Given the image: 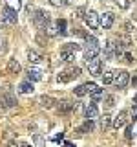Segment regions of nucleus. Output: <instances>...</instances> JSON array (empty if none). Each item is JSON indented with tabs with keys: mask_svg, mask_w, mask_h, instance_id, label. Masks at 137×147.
I'll return each instance as SVG.
<instances>
[{
	"mask_svg": "<svg viewBox=\"0 0 137 147\" xmlns=\"http://www.w3.org/2000/svg\"><path fill=\"white\" fill-rule=\"evenodd\" d=\"M33 24L39 28V30H46V28L51 24V17H49V13L44 11V9H37L35 15H33Z\"/></svg>",
	"mask_w": 137,
	"mask_h": 147,
	"instance_id": "1",
	"label": "nucleus"
},
{
	"mask_svg": "<svg viewBox=\"0 0 137 147\" xmlns=\"http://www.w3.org/2000/svg\"><path fill=\"white\" fill-rule=\"evenodd\" d=\"M0 20H2V24H9V26L17 24V11L9 6H4L2 11H0Z\"/></svg>",
	"mask_w": 137,
	"mask_h": 147,
	"instance_id": "2",
	"label": "nucleus"
},
{
	"mask_svg": "<svg viewBox=\"0 0 137 147\" xmlns=\"http://www.w3.org/2000/svg\"><path fill=\"white\" fill-rule=\"evenodd\" d=\"M128 83H130V74L126 70H115V76H113V85L117 88H126Z\"/></svg>",
	"mask_w": 137,
	"mask_h": 147,
	"instance_id": "3",
	"label": "nucleus"
},
{
	"mask_svg": "<svg viewBox=\"0 0 137 147\" xmlns=\"http://www.w3.org/2000/svg\"><path fill=\"white\" fill-rule=\"evenodd\" d=\"M97 88L99 86L95 85V83H84V85L75 86V88H73V94H75L77 98H82V96H86V94H93Z\"/></svg>",
	"mask_w": 137,
	"mask_h": 147,
	"instance_id": "4",
	"label": "nucleus"
},
{
	"mask_svg": "<svg viewBox=\"0 0 137 147\" xmlns=\"http://www.w3.org/2000/svg\"><path fill=\"white\" fill-rule=\"evenodd\" d=\"M79 76H80V68L75 66V68H70V70L59 74V76H57V81H59V83H68V81L75 79V77H79Z\"/></svg>",
	"mask_w": 137,
	"mask_h": 147,
	"instance_id": "5",
	"label": "nucleus"
},
{
	"mask_svg": "<svg viewBox=\"0 0 137 147\" xmlns=\"http://www.w3.org/2000/svg\"><path fill=\"white\" fill-rule=\"evenodd\" d=\"M119 55V48H117V42H113V40H108L106 44H104V59L106 61H112V59H115Z\"/></svg>",
	"mask_w": 137,
	"mask_h": 147,
	"instance_id": "6",
	"label": "nucleus"
},
{
	"mask_svg": "<svg viewBox=\"0 0 137 147\" xmlns=\"http://www.w3.org/2000/svg\"><path fill=\"white\" fill-rule=\"evenodd\" d=\"M113 22H115V15H113L112 11H106V13H102V15H99V26L102 28V30H110V28L113 26Z\"/></svg>",
	"mask_w": 137,
	"mask_h": 147,
	"instance_id": "7",
	"label": "nucleus"
},
{
	"mask_svg": "<svg viewBox=\"0 0 137 147\" xmlns=\"http://www.w3.org/2000/svg\"><path fill=\"white\" fill-rule=\"evenodd\" d=\"M86 66H88V72L91 76H102V61L100 59H91L86 63Z\"/></svg>",
	"mask_w": 137,
	"mask_h": 147,
	"instance_id": "8",
	"label": "nucleus"
},
{
	"mask_svg": "<svg viewBox=\"0 0 137 147\" xmlns=\"http://www.w3.org/2000/svg\"><path fill=\"white\" fill-rule=\"evenodd\" d=\"M0 105L6 107V109H11V107L17 105V98L11 94V92H2V94H0Z\"/></svg>",
	"mask_w": 137,
	"mask_h": 147,
	"instance_id": "9",
	"label": "nucleus"
},
{
	"mask_svg": "<svg viewBox=\"0 0 137 147\" xmlns=\"http://www.w3.org/2000/svg\"><path fill=\"white\" fill-rule=\"evenodd\" d=\"M84 22H86V26H90V30H95V28L99 26V15L93 9H88V11H86V17H84Z\"/></svg>",
	"mask_w": 137,
	"mask_h": 147,
	"instance_id": "10",
	"label": "nucleus"
},
{
	"mask_svg": "<svg viewBox=\"0 0 137 147\" xmlns=\"http://www.w3.org/2000/svg\"><path fill=\"white\" fill-rule=\"evenodd\" d=\"M84 118L86 119H97L99 118V109L95 103H88L84 107Z\"/></svg>",
	"mask_w": 137,
	"mask_h": 147,
	"instance_id": "11",
	"label": "nucleus"
},
{
	"mask_svg": "<svg viewBox=\"0 0 137 147\" xmlns=\"http://www.w3.org/2000/svg\"><path fill=\"white\" fill-rule=\"evenodd\" d=\"M99 53H100V46H86L84 48V61L88 63L91 59H97Z\"/></svg>",
	"mask_w": 137,
	"mask_h": 147,
	"instance_id": "12",
	"label": "nucleus"
},
{
	"mask_svg": "<svg viewBox=\"0 0 137 147\" xmlns=\"http://www.w3.org/2000/svg\"><path fill=\"white\" fill-rule=\"evenodd\" d=\"M27 81H42V70L40 68H35V66H29L27 68Z\"/></svg>",
	"mask_w": 137,
	"mask_h": 147,
	"instance_id": "13",
	"label": "nucleus"
},
{
	"mask_svg": "<svg viewBox=\"0 0 137 147\" xmlns=\"http://www.w3.org/2000/svg\"><path fill=\"white\" fill-rule=\"evenodd\" d=\"M112 125H113V129H121V127L126 125V112H124V110H121V112H119L117 116L113 118Z\"/></svg>",
	"mask_w": 137,
	"mask_h": 147,
	"instance_id": "14",
	"label": "nucleus"
},
{
	"mask_svg": "<svg viewBox=\"0 0 137 147\" xmlns=\"http://www.w3.org/2000/svg\"><path fill=\"white\" fill-rule=\"evenodd\" d=\"M27 61H29V64H40L44 61V57L35 50H27Z\"/></svg>",
	"mask_w": 137,
	"mask_h": 147,
	"instance_id": "15",
	"label": "nucleus"
},
{
	"mask_svg": "<svg viewBox=\"0 0 137 147\" xmlns=\"http://www.w3.org/2000/svg\"><path fill=\"white\" fill-rule=\"evenodd\" d=\"M39 103H40V107H42V109H53L55 103H59V101H55L51 96H40Z\"/></svg>",
	"mask_w": 137,
	"mask_h": 147,
	"instance_id": "16",
	"label": "nucleus"
},
{
	"mask_svg": "<svg viewBox=\"0 0 137 147\" xmlns=\"http://www.w3.org/2000/svg\"><path fill=\"white\" fill-rule=\"evenodd\" d=\"M57 110H59V114H70V112H73V103H70V101H59Z\"/></svg>",
	"mask_w": 137,
	"mask_h": 147,
	"instance_id": "17",
	"label": "nucleus"
},
{
	"mask_svg": "<svg viewBox=\"0 0 137 147\" xmlns=\"http://www.w3.org/2000/svg\"><path fill=\"white\" fill-rule=\"evenodd\" d=\"M75 53L77 52H71V50L62 48L61 50V61H64V63H73V61H75Z\"/></svg>",
	"mask_w": 137,
	"mask_h": 147,
	"instance_id": "18",
	"label": "nucleus"
},
{
	"mask_svg": "<svg viewBox=\"0 0 137 147\" xmlns=\"http://www.w3.org/2000/svg\"><path fill=\"white\" fill-rule=\"evenodd\" d=\"M18 72H20V63H18L17 59H9L7 61V74H13V76H15Z\"/></svg>",
	"mask_w": 137,
	"mask_h": 147,
	"instance_id": "19",
	"label": "nucleus"
},
{
	"mask_svg": "<svg viewBox=\"0 0 137 147\" xmlns=\"http://www.w3.org/2000/svg\"><path fill=\"white\" fill-rule=\"evenodd\" d=\"M18 92L20 94H33V83L31 81H24L18 85Z\"/></svg>",
	"mask_w": 137,
	"mask_h": 147,
	"instance_id": "20",
	"label": "nucleus"
},
{
	"mask_svg": "<svg viewBox=\"0 0 137 147\" xmlns=\"http://www.w3.org/2000/svg\"><path fill=\"white\" fill-rule=\"evenodd\" d=\"M95 129V123H93V119H86L82 125L77 129V132H91Z\"/></svg>",
	"mask_w": 137,
	"mask_h": 147,
	"instance_id": "21",
	"label": "nucleus"
},
{
	"mask_svg": "<svg viewBox=\"0 0 137 147\" xmlns=\"http://www.w3.org/2000/svg\"><path fill=\"white\" fill-rule=\"evenodd\" d=\"M44 31H46V35H48V37H57V35H59V26H57V22H51V24L46 28Z\"/></svg>",
	"mask_w": 137,
	"mask_h": 147,
	"instance_id": "22",
	"label": "nucleus"
},
{
	"mask_svg": "<svg viewBox=\"0 0 137 147\" xmlns=\"http://www.w3.org/2000/svg\"><path fill=\"white\" fill-rule=\"evenodd\" d=\"M113 76H115L113 70H104V74L100 76V77H102V85H110V83H113Z\"/></svg>",
	"mask_w": 137,
	"mask_h": 147,
	"instance_id": "23",
	"label": "nucleus"
},
{
	"mask_svg": "<svg viewBox=\"0 0 137 147\" xmlns=\"http://www.w3.org/2000/svg\"><path fill=\"white\" fill-rule=\"evenodd\" d=\"M33 145L35 147H46V142H44V136L42 134H33Z\"/></svg>",
	"mask_w": 137,
	"mask_h": 147,
	"instance_id": "24",
	"label": "nucleus"
},
{
	"mask_svg": "<svg viewBox=\"0 0 137 147\" xmlns=\"http://www.w3.org/2000/svg\"><path fill=\"white\" fill-rule=\"evenodd\" d=\"M99 125H100L102 131H106V129L112 125V118H110V116H102V118H100V121H99Z\"/></svg>",
	"mask_w": 137,
	"mask_h": 147,
	"instance_id": "25",
	"label": "nucleus"
},
{
	"mask_svg": "<svg viewBox=\"0 0 137 147\" xmlns=\"http://www.w3.org/2000/svg\"><path fill=\"white\" fill-rule=\"evenodd\" d=\"M46 37H48V35H46V31H44V30H40L35 40H37V42H39L40 46H46Z\"/></svg>",
	"mask_w": 137,
	"mask_h": 147,
	"instance_id": "26",
	"label": "nucleus"
},
{
	"mask_svg": "<svg viewBox=\"0 0 137 147\" xmlns=\"http://www.w3.org/2000/svg\"><path fill=\"white\" fill-rule=\"evenodd\" d=\"M113 105H115V98H113V96H104V107L113 109Z\"/></svg>",
	"mask_w": 137,
	"mask_h": 147,
	"instance_id": "27",
	"label": "nucleus"
},
{
	"mask_svg": "<svg viewBox=\"0 0 137 147\" xmlns=\"http://www.w3.org/2000/svg\"><path fill=\"white\" fill-rule=\"evenodd\" d=\"M57 26H59V35H66V20L61 18V20H57Z\"/></svg>",
	"mask_w": 137,
	"mask_h": 147,
	"instance_id": "28",
	"label": "nucleus"
},
{
	"mask_svg": "<svg viewBox=\"0 0 137 147\" xmlns=\"http://www.w3.org/2000/svg\"><path fill=\"white\" fill-rule=\"evenodd\" d=\"M84 39H86V46H99L97 37H93V35H86Z\"/></svg>",
	"mask_w": 137,
	"mask_h": 147,
	"instance_id": "29",
	"label": "nucleus"
},
{
	"mask_svg": "<svg viewBox=\"0 0 137 147\" xmlns=\"http://www.w3.org/2000/svg\"><path fill=\"white\" fill-rule=\"evenodd\" d=\"M90 96H91V99H93V103H97L99 99H102V98H104V92L100 90V88H97V90L93 92V94H90Z\"/></svg>",
	"mask_w": 137,
	"mask_h": 147,
	"instance_id": "30",
	"label": "nucleus"
},
{
	"mask_svg": "<svg viewBox=\"0 0 137 147\" xmlns=\"http://www.w3.org/2000/svg\"><path fill=\"white\" fill-rule=\"evenodd\" d=\"M86 11H88V9H86L84 6L77 7V9H75V17H77V18H84V17H86Z\"/></svg>",
	"mask_w": 137,
	"mask_h": 147,
	"instance_id": "31",
	"label": "nucleus"
},
{
	"mask_svg": "<svg viewBox=\"0 0 137 147\" xmlns=\"http://www.w3.org/2000/svg\"><path fill=\"white\" fill-rule=\"evenodd\" d=\"M7 6L13 7L15 11H18V9H20V6H22V2H20V0H7Z\"/></svg>",
	"mask_w": 137,
	"mask_h": 147,
	"instance_id": "32",
	"label": "nucleus"
},
{
	"mask_svg": "<svg viewBox=\"0 0 137 147\" xmlns=\"http://www.w3.org/2000/svg\"><path fill=\"white\" fill-rule=\"evenodd\" d=\"M62 48H66V50H71V52H79V50H80V46L77 44V42H68V44H64Z\"/></svg>",
	"mask_w": 137,
	"mask_h": 147,
	"instance_id": "33",
	"label": "nucleus"
},
{
	"mask_svg": "<svg viewBox=\"0 0 137 147\" xmlns=\"http://www.w3.org/2000/svg\"><path fill=\"white\" fill-rule=\"evenodd\" d=\"M7 50V39L4 35H0V53H4Z\"/></svg>",
	"mask_w": 137,
	"mask_h": 147,
	"instance_id": "34",
	"label": "nucleus"
},
{
	"mask_svg": "<svg viewBox=\"0 0 137 147\" xmlns=\"http://www.w3.org/2000/svg\"><path fill=\"white\" fill-rule=\"evenodd\" d=\"M113 2H115L121 9H128V7H130V2H128V0H113Z\"/></svg>",
	"mask_w": 137,
	"mask_h": 147,
	"instance_id": "35",
	"label": "nucleus"
},
{
	"mask_svg": "<svg viewBox=\"0 0 137 147\" xmlns=\"http://www.w3.org/2000/svg\"><path fill=\"white\" fill-rule=\"evenodd\" d=\"M49 2H51V6H55V7L66 6V0H49Z\"/></svg>",
	"mask_w": 137,
	"mask_h": 147,
	"instance_id": "36",
	"label": "nucleus"
},
{
	"mask_svg": "<svg viewBox=\"0 0 137 147\" xmlns=\"http://www.w3.org/2000/svg\"><path fill=\"white\" fill-rule=\"evenodd\" d=\"M130 114H132V119H137V105H135V103H134V107H132Z\"/></svg>",
	"mask_w": 137,
	"mask_h": 147,
	"instance_id": "37",
	"label": "nucleus"
},
{
	"mask_svg": "<svg viewBox=\"0 0 137 147\" xmlns=\"http://www.w3.org/2000/svg\"><path fill=\"white\" fill-rule=\"evenodd\" d=\"M124 59H126V63H130V64L134 63V57H132V53H128V52L124 53Z\"/></svg>",
	"mask_w": 137,
	"mask_h": 147,
	"instance_id": "38",
	"label": "nucleus"
},
{
	"mask_svg": "<svg viewBox=\"0 0 137 147\" xmlns=\"http://www.w3.org/2000/svg\"><path fill=\"white\" fill-rule=\"evenodd\" d=\"M126 138H128V140L132 138V127H128V129H126Z\"/></svg>",
	"mask_w": 137,
	"mask_h": 147,
	"instance_id": "39",
	"label": "nucleus"
},
{
	"mask_svg": "<svg viewBox=\"0 0 137 147\" xmlns=\"http://www.w3.org/2000/svg\"><path fill=\"white\" fill-rule=\"evenodd\" d=\"M18 145H20V147H33L31 144H27V142H22V144H18Z\"/></svg>",
	"mask_w": 137,
	"mask_h": 147,
	"instance_id": "40",
	"label": "nucleus"
},
{
	"mask_svg": "<svg viewBox=\"0 0 137 147\" xmlns=\"http://www.w3.org/2000/svg\"><path fill=\"white\" fill-rule=\"evenodd\" d=\"M6 147H20V145H17V142H11V144H7Z\"/></svg>",
	"mask_w": 137,
	"mask_h": 147,
	"instance_id": "41",
	"label": "nucleus"
},
{
	"mask_svg": "<svg viewBox=\"0 0 137 147\" xmlns=\"http://www.w3.org/2000/svg\"><path fill=\"white\" fill-rule=\"evenodd\" d=\"M66 147H73V144H70V142H66Z\"/></svg>",
	"mask_w": 137,
	"mask_h": 147,
	"instance_id": "42",
	"label": "nucleus"
},
{
	"mask_svg": "<svg viewBox=\"0 0 137 147\" xmlns=\"http://www.w3.org/2000/svg\"><path fill=\"white\" fill-rule=\"evenodd\" d=\"M134 103H135V105H137V94H135V96H134Z\"/></svg>",
	"mask_w": 137,
	"mask_h": 147,
	"instance_id": "43",
	"label": "nucleus"
},
{
	"mask_svg": "<svg viewBox=\"0 0 137 147\" xmlns=\"http://www.w3.org/2000/svg\"><path fill=\"white\" fill-rule=\"evenodd\" d=\"M134 85H137V77H134Z\"/></svg>",
	"mask_w": 137,
	"mask_h": 147,
	"instance_id": "44",
	"label": "nucleus"
},
{
	"mask_svg": "<svg viewBox=\"0 0 137 147\" xmlns=\"http://www.w3.org/2000/svg\"><path fill=\"white\" fill-rule=\"evenodd\" d=\"M73 2V0H66V4H71Z\"/></svg>",
	"mask_w": 137,
	"mask_h": 147,
	"instance_id": "45",
	"label": "nucleus"
}]
</instances>
